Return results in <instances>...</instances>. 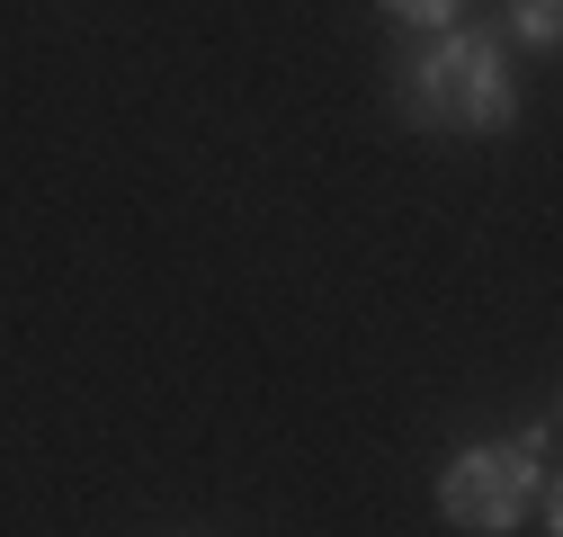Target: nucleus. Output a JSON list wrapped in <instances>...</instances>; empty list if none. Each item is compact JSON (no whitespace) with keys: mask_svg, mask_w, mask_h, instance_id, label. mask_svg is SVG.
<instances>
[{"mask_svg":"<svg viewBox=\"0 0 563 537\" xmlns=\"http://www.w3.org/2000/svg\"><path fill=\"white\" fill-rule=\"evenodd\" d=\"M420 108L439 125H465V134H492L510 125V81L492 73V45L483 36H456L430 54V73H420Z\"/></svg>","mask_w":563,"mask_h":537,"instance_id":"nucleus-1","label":"nucleus"},{"mask_svg":"<svg viewBox=\"0 0 563 537\" xmlns=\"http://www.w3.org/2000/svg\"><path fill=\"white\" fill-rule=\"evenodd\" d=\"M528 493H537V475H528L519 448H465V457L448 465V484H439V511H448L456 528L492 537V528H519Z\"/></svg>","mask_w":563,"mask_h":537,"instance_id":"nucleus-2","label":"nucleus"},{"mask_svg":"<svg viewBox=\"0 0 563 537\" xmlns=\"http://www.w3.org/2000/svg\"><path fill=\"white\" fill-rule=\"evenodd\" d=\"M519 28H528V45H554V0H519Z\"/></svg>","mask_w":563,"mask_h":537,"instance_id":"nucleus-3","label":"nucleus"},{"mask_svg":"<svg viewBox=\"0 0 563 537\" xmlns=\"http://www.w3.org/2000/svg\"><path fill=\"white\" fill-rule=\"evenodd\" d=\"M385 10H394V19H420V28H439V19L456 10V0H385Z\"/></svg>","mask_w":563,"mask_h":537,"instance_id":"nucleus-4","label":"nucleus"}]
</instances>
